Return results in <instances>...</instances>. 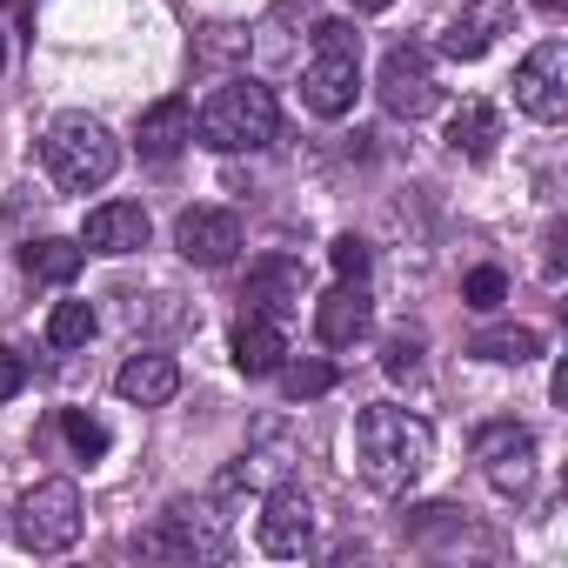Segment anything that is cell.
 Returning a JSON list of instances; mask_svg holds the SVG:
<instances>
[{
	"mask_svg": "<svg viewBox=\"0 0 568 568\" xmlns=\"http://www.w3.org/2000/svg\"><path fill=\"white\" fill-rule=\"evenodd\" d=\"M281 388H288V402H315L335 388V362H295V368H274Z\"/></svg>",
	"mask_w": 568,
	"mask_h": 568,
	"instance_id": "obj_23",
	"label": "cell"
},
{
	"mask_svg": "<svg viewBox=\"0 0 568 568\" xmlns=\"http://www.w3.org/2000/svg\"><path fill=\"white\" fill-rule=\"evenodd\" d=\"M355 8H362V14H382V8H388V0H355Z\"/></svg>",
	"mask_w": 568,
	"mask_h": 568,
	"instance_id": "obj_29",
	"label": "cell"
},
{
	"mask_svg": "<svg viewBox=\"0 0 568 568\" xmlns=\"http://www.w3.org/2000/svg\"><path fill=\"white\" fill-rule=\"evenodd\" d=\"M508 34V0H475V8H462L442 34V54L448 61H481L495 41Z\"/></svg>",
	"mask_w": 568,
	"mask_h": 568,
	"instance_id": "obj_16",
	"label": "cell"
},
{
	"mask_svg": "<svg viewBox=\"0 0 568 568\" xmlns=\"http://www.w3.org/2000/svg\"><path fill=\"white\" fill-rule=\"evenodd\" d=\"M368 322H375V302H368L362 281H342V288H328V295L315 302V335H322L328 348H355V342L368 335Z\"/></svg>",
	"mask_w": 568,
	"mask_h": 568,
	"instance_id": "obj_14",
	"label": "cell"
},
{
	"mask_svg": "<svg viewBox=\"0 0 568 568\" xmlns=\"http://www.w3.org/2000/svg\"><path fill=\"white\" fill-rule=\"evenodd\" d=\"M475 462L495 495H528L535 488V435L521 422H488L475 428Z\"/></svg>",
	"mask_w": 568,
	"mask_h": 568,
	"instance_id": "obj_8",
	"label": "cell"
},
{
	"mask_svg": "<svg viewBox=\"0 0 568 568\" xmlns=\"http://www.w3.org/2000/svg\"><path fill=\"white\" fill-rule=\"evenodd\" d=\"M501 295H508V274H501V267H475V274L462 281V302H468V308H481V315H488V308H501Z\"/></svg>",
	"mask_w": 568,
	"mask_h": 568,
	"instance_id": "obj_25",
	"label": "cell"
},
{
	"mask_svg": "<svg viewBox=\"0 0 568 568\" xmlns=\"http://www.w3.org/2000/svg\"><path fill=\"white\" fill-rule=\"evenodd\" d=\"M515 101H521V114L541 121V128H555V121L568 114V48H561V41H541V48L515 68Z\"/></svg>",
	"mask_w": 568,
	"mask_h": 568,
	"instance_id": "obj_9",
	"label": "cell"
},
{
	"mask_svg": "<svg viewBox=\"0 0 568 568\" xmlns=\"http://www.w3.org/2000/svg\"><path fill=\"white\" fill-rule=\"evenodd\" d=\"M535 8H541V14H561V0H535Z\"/></svg>",
	"mask_w": 568,
	"mask_h": 568,
	"instance_id": "obj_30",
	"label": "cell"
},
{
	"mask_svg": "<svg viewBox=\"0 0 568 568\" xmlns=\"http://www.w3.org/2000/svg\"><path fill=\"white\" fill-rule=\"evenodd\" d=\"M281 355H288V335H281V322L247 315V322L234 328V368H241V375H274Z\"/></svg>",
	"mask_w": 568,
	"mask_h": 568,
	"instance_id": "obj_19",
	"label": "cell"
},
{
	"mask_svg": "<svg viewBox=\"0 0 568 568\" xmlns=\"http://www.w3.org/2000/svg\"><path fill=\"white\" fill-rule=\"evenodd\" d=\"M448 148H455L462 161H488V154L501 148V114H495L488 101H462V108L448 114Z\"/></svg>",
	"mask_w": 568,
	"mask_h": 568,
	"instance_id": "obj_18",
	"label": "cell"
},
{
	"mask_svg": "<svg viewBox=\"0 0 568 568\" xmlns=\"http://www.w3.org/2000/svg\"><path fill=\"white\" fill-rule=\"evenodd\" d=\"M141 555H161V561H221V555H227L221 515H207V508H194V501H174V508L141 535Z\"/></svg>",
	"mask_w": 568,
	"mask_h": 568,
	"instance_id": "obj_7",
	"label": "cell"
},
{
	"mask_svg": "<svg viewBox=\"0 0 568 568\" xmlns=\"http://www.w3.org/2000/svg\"><path fill=\"white\" fill-rule=\"evenodd\" d=\"M261 555H281V561H288V555H302L308 541H315V501L302 495V488H288V481H281V488H267L261 495Z\"/></svg>",
	"mask_w": 568,
	"mask_h": 568,
	"instance_id": "obj_11",
	"label": "cell"
},
{
	"mask_svg": "<svg viewBox=\"0 0 568 568\" xmlns=\"http://www.w3.org/2000/svg\"><path fill=\"white\" fill-rule=\"evenodd\" d=\"M475 355H481V362H515V368H521V362L541 355V335H535V328H488V335H475Z\"/></svg>",
	"mask_w": 568,
	"mask_h": 568,
	"instance_id": "obj_21",
	"label": "cell"
},
{
	"mask_svg": "<svg viewBox=\"0 0 568 568\" xmlns=\"http://www.w3.org/2000/svg\"><path fill=\"white\" fill-rule=\"evenodd\" d=\"M328 254H335V274H342V281H368V261H375V254H368L362 234H342Z\"/></svg>",
	"mask_w": 568,
	"mask_h": 568,
	"instance_id": "obj_26",
	"label": "cell"
},
{
	"mask_svg": "<svg viewBox=\"0 0 568 568\" xmlns=\"http://www.w3.org/2000/svg\"><path fill=\"white\" fill-rule=\"evenodd\" d=\"M81 247H94V254H134V247H148V207L141 201H101L88 214V227H81Z\"/></svg>",
	"mask_w": 568,
	"mask_h": 568,
	"instance_id": "obj_15",
	"label": "cell"
},
{
	"mask_svg": "<svg viewBox=\"0 0 568 568\" xmlns=\"http://www.w3.org/2000/svg\"><path fill=\"white\" fill-rule=\"evenodd\" d=\"M0 61H8V48H0Z\"/></svg>",
	"mask_w": 568,
	"mask_h": 568,
	"instance_id": "obj_31",
	"label": "cell"
},
{
	"mask_svg": "<svg viewBox=\"0 0 568 568\" xmlns=\"http://www.w3.org/2000/svg\"><path fill=\"white\" fill-rule=\"evenodd\" d=\"M141 161H174L187 141H194V108H187V94H168V101H154L148 114H141Z\"/></svg>",
	"mask_w": 568,
	"mask_h": 568,
	"instance_id": "obj_17",
	"label": "cell"
},
{
	"mask_svg": "<svg viewBox=\"0 0 568 568\" xmlns=\"http://www.w3.org/2000/svg\"><path fill=\"white\" fill-rule=\"evenodd\" d=\"M81 261H88L81 241H28V247H21V267H28L34 281H54V288L81 274Z\"/></svg>",
	"mask_w": 568,
	"mask_h": 568,
	"instance_id": "obj_20",
	"label": "cell"
},
{
	"mask_svg": "<svg viewBox=\"0 0 568 568\" xmlns=\"http://www.w3.org/2000/svg\"><path fill=\"white\" fill-rule=\"evenodd\" d=\"M174 247L194 261V267H227L241 254V214L234 207H187L174 221Z\"/></svg>",
	"mask_w": 568,
	"mask_h": 568,
	"instance_id": "obj_12",
	"label": "cell"
},
{
	"mask_svg": "<svg viewBox=\"0 0 568 568\" xmlns=\"http://www.w3.org/2000/svg\"><path fill=\"white\" fill-rule=\"evenodd\" d=\"M61 435H68V448H74V455H88V462H94V455H108V428H101L94 415H81V408H68V415H61Z\"/></svg>",
	"mask_w": 568,
	"mask_h": 568,
	"instance_id": "obj_24",
	"label": "cell"
},
{
	"mask_svg": "<svg viewBox=\"0 0 568 568\" xmlns=\"http://www.w3.org/2000/svg\"><path fill=\"white\" fill-rule=\"evenodd\" d=\"M48 342H54V348H88V342H94V308H88V302H61V308L48 315Z\"/></svg>",
	"mask_w": 568,
	"mask_h": 568,
	"instance_id": "obj_22",
	"label": "cell"
},
{
	"mask_svg": "<svg viewBox=\"0 0 568 568\" xmlns=\"http://www.w3.org/2000/svg\"><path fill=\"white\" fill-rule=\"evenodd\" d=\"M362 94V34L348 21H322L315 28V61L302 68V101L322 121H342Z\"/></svg>",
	"mask_w": 568,
	"mask_h": 568,
	"instance_id": "obj_4",
	"label": "cell"
},
{
	"mask_svg": "<svg viewBox=\"0 0 568 568\" xmlns=\"http://www.w3.org/2000/svg\"><path fill=\"white\" fill-rule=\"evenodd\" d=\"M114 395H121V402H134V408H161V402H174V395H181V362H174V355H161V348H141V355H128V362H121Z\"/></svg>",
	"mask_w": 568,
	"mask_h": 568,
	"instance_id": "obj_13",
	"label": "cell"
},
{
	"mask_svg": "<svg viewBox=\"0 0 568 568\" xmlns=\"http://www.w3.org/2000/svg\"><path fill=\"white\" fill-rule=\"evenodd\" d=\"M435 462V428L395 402H375L355 415V475L375 495H408Z\"/></svg>",
	"mask_w": 568,
	"mask_h": 568,
	"instance_id": "obj_1",
	"label": "cell"
},
{
	"mask_svg": "<svg viewBox=\"0 0 568 568\" xmlns=\"http://www.w3.org/2000/svg\"><path fill=\"white\" fill-rule=\"evenodd\" d=\"M21 388H28V362L14 348H0V402H14Z\"/></svg>",
	"mask_w": 568,
	"mask_h": 568,
	"instance_id": "obj_28",
	"label": "cell"
},
{
	"mask_svg": "<svg viewBox=\"0 0 568 568\" xmlns=\"http://www.w3.org/2000/svg\"><path fill=\"white\" fill-rule=\"evenodd\" d=\"M81 528H88V508H81V488H74V481H34V488L21 495V508H14V535H21V548H34V555L74 548Z\"/></svg>",
	"mask_w": 568,
	"mask_h": 568,
	"instance_id": "obj_5",
	"label": "cell"
},
{
	"mask_svg": "<svg viewBox=\"0 0 568 568\" xmlns=\"http://www.w3.org/2000/svg\"><path fill=\"white\" fill-rule=\"evenodd\" d=\"M382 368H388L395 382H408V375L422 368V335H388V348H382Z\"/></svg>",
	"mask_w": 568,
	"mask_h": 568,
	"instance_id": "obj_27",
	"label": "cell"
},
{
	"mask_svg": "<svg viewBox=\"0 0 568 568\" xmlns=\"http://www.w3.org/2000/svg\"><path fill=\"white\" fill-rule=\"evenodd\" d=\"M41 161L54 174V187L68 194H88V187H108L114 168H121V141L94 121V114H61L41 141Z\"/></svg>",
	"mask_w": 568,
	"mask_h": 568,
	"instance_id": "obj_3",
	"label": "cell"
},
{
	"mask_svg": "<svg viewBox=\"0 0 568 568\" xmlns=\"http://www.w3.org/2000/svg\"><path fill=\"white\" fill-rule=\"evenodd\" d=\"M382 108L395 114V121H422V114H435L442 108V88H435V54L422 48V41H402V48H388V61H382Z\"/></svg>",
	"mask_w": 568,
	"mask_h": 568,
	"instance_id": "obj_6",
	"label": "cell"
},
{
	"mask_svg": "<svg viewBox=\"0 0 568 568\" xmlns=\"http://www.w3.org/2000/svg\"><path fill=\"white\" fill-rule=\"evenodd\" d=\"M194 128H201V141L214 148V154H261L274 134H281V108H274V88H261V81H221L207 101H201V114H194Z\"/></svg>",
	"mask_w": 568,
	"mask_h": 568,
	"instance_id": "obj_2",
	"label": "cell"
},
{
	"mask_svg": "<svg viewBox=\"0 0 568 568\" xmlns=\"http://www.w3.org/2000/svg\"><path fill=\"white\" fill-rule=\"evenodd\" d=\"M302 295H308V274H302L295 254H261V261L247 267V288H241L247 315H267V322L302 315Z\"/></svg>",
	"mask_w": 568,
	"mask_h": 568,
	"instance_id": "obj_10",
	"label": "cell"
}]
</instances>
